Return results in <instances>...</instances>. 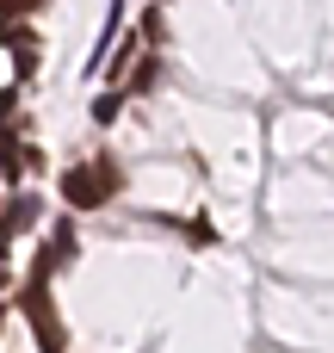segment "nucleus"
<instances>
[{"mask_svg":"<svg viewBox=\"0 0 334 353\" xmlns=\"http://www.w3.org/2000/svg\"><path fill=\"white\" fill-rule=\"evenodd\" d=\"M118 192V168L112 161H74L68 174H62V199L74 205V211H93V205H105Z\"/></svg>","mask_w":334,"mask_h":353,"instance_id":"obj_1","label":"nucleus"},{"mask_svg":"<svg viewBox=\"0 0 334 353\" xmlns=\"http://www.w3.org/2000/svg\"><path fill=\"white\" fill-rule=\"evenodd\" d=\"M118 105H124L118 93H99V99H93V124H112V118H118Z\"/></svg>","mask_w":334,"mask_h":353,"instance_id":"obj_2","label":"nucleus"}]
</instances>
